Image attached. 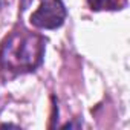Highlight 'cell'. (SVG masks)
<instances>
[{
	"label": "cell",
	"instance_id": "obj_1",
	"mask_svg": "<svg viewBox=\"0 0 130 130\" xmlns=\"http://www.w3.org/2000/svg\"><path fill=\"white\" fill-rule=\"evenodd\" d=\"M46 38L25 28L14 29L0 46V69L9 74H26L43 63Z\"/></svg>",
	"mask_w": 130,
	"mask_h": 130
},
{
	"label": "cell",
	"instance_id": "obj_2",
	"mask_svg": "<svg viewBox=\"0 0 130 130\" xmlns=\"http://www.w3.org/2000/svg\"><path fill=\"white\" fill-rule=\"evenodd\" d=\"M68 11L63 0H44L31 14V25L38 29H57L66 20Z\"/></svg>",
	"mask_w": 130,
	"mask_h": 130
},
{
	"label": "cell",
	"instance_id": "obj_3",
	"mask_svg": "<svg viewBox=\"0 0 130 130\" xmlns=\"http://www.w3.org/2000/svg\"><path fill=\"white\" fill-rule=\"evenodd\" d=\"M87 5L92 11H115L122 9L127 0H87Z\"/></svg>",
	"mask_w": 130,
	"mask_h": 130
},
{
	"label": "cell",
	"instance_id": "obj_4",
	"mask_svg": "<svg viewBox=\"0 0 130 130\" xmlns=\"http://www.w3.org/2000/svg\"><path fill=\"white\" fill-rule=\"evenodd\" d=\"M34 0H22V9H26L29 6V3H32Z\"/></svg>",
	"mask_w": 130,
	"mask_h": 130
},
{
	"label": "cell",
	"instance_id": "obj_5",
	"mask_svg": "<svg viewBox=\"0 0 130 130\" xmlns=\"http://www.w3.org/2000/svg\"><path fill=\"white\" fill-rule=\"evenodd\" d=\"M0 8H2V0H0Z\"/></svg>",
	"mask_w": 130,
	"mask_h": 130
}]
</instances>
